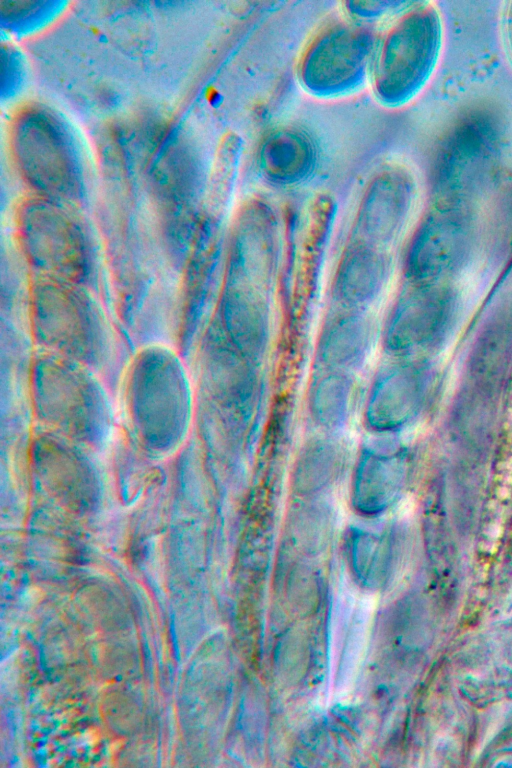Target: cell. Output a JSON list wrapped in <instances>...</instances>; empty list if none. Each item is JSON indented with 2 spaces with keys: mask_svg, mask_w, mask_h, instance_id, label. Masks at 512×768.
<instances>
[{
  "mask_svg": "<svg viewBox=\"0 0 512 768\" xmlns=\"http://www.w3.org/2000/svg\"><path fill=\"white\" fill-rule=\"evenodd\" d=\"M439 44L433 9L420 7L397 20L379 45L374 65L375 89L390 103L409 98L426 79Z\"/></svg>",
  "mask_w": 512,
  "mask_h": 768,
  "instance_id": "1",
  "label": "cell"
},
{
  "mask_svg": "<svg viewBox=\"0 0 512 768\" xmlns=\"http://www.w3.org/2000/svg\"><path fill=\"white\" fill-rule=\"evenodd\" d=\"M455 307L454 292L442 282H412L387 319L384 343L395 350L438 344L452 323Z\"/></svg>",
  "mask_w": 512,
  "mask_h": 768,
  "instance_id": "2",
  "label": "cell"
},
{
  "mask_svg": "<svg viewBox=\"0 0 512 768\" xmlns=\"http://www.w3.org/2000/svg\"><path fill=\"white\" fill-rule=\"evenodd\" d=\"M369 53L370 39L364 30L335 26L307 49L302 79L309 89L323 93L350 89L363 77Z\"/></svg>",
  "mask_w": 512,
  "mask_h": 768,
  "instance_id": "3",
  "label": "cell"
},
{
  "mask_svg": "<svg viewBox=\"0 0 512 768\" xmlns=\"http://www.w3.org/2000/svg\"><path fill=\"white\" fill-rule=\"evenodd\" d=\"M472 251V237L453 215L430 214L407 249L405 271L414 283L442 282L458 271Z\"/></svg>",
  "mask_w": 512,
  "mask_h": 768,
  "instance_id": "4",
  "label": "cell"
},
{
  "mask_svg": "<svg viewBox=\"0 0 512 768\" xmlns=\"http://www.w3.org/2000/svg\"><path fill=\"white\" fill-rule=\"evenodd\" d=\"M371 184L360 206L356 227L364 244L379 247L391 242L405 221L411 187L404 175L389 172Z\"/></svg>",
  "mask_w": 512,
  "mask_h": 768,
  "instance_id": "5",
  "label": "cell"
},
{
  "mask_svg": "<svg viewBox=\"0 0 512 768\" xmlns=\"http://www.w3.org/2000/svg\"><path fill=\"white\" fill-rule=\"evenodd\" d=\"M387 269V261L377 247L358 244L339 264L334 284L336 297L348 306L368 305L381 293Z\"/></svg>",
  "mask_w": 512,
  "mask_h": 768,
  "instance_id": "6",
  "label": "cell"
},
{
  "mask_svg": "<svg viewBox=\"0 0 512 768\" xmlns=\"http://www.w3.org/2000/svg\"><path fill=\"white\" fill-rule=\"evenodd\" d=\"M246 222L242 228V277L248 279V286L261 287L268 284L273 273L277 229L270 213L263 207L256 206L248 210Z\"/></svg>",
  "mask_w": 512,
  "mask_h": 768,
  "instance_id": "7",
  "label": "cell"
},
{
  "mask_svg": "<svg viewBox=\"0 0 512 768\" xmlns=\"http://www.w3.org/2000/svg\"><path fill=\"white\" fill-rule=\"evenodd\" d=\"M310 157V147L303 137L284 133L267 142L262 160L264 169L271 177L289 183L305 176Z\"/></svg>",
  "mask_w": 512,
  "mask_h": 768,
  "instance_id": "8",
  "label": "cell"
},
{
  "mask_svg": "<svg viewBox=\"0 0 512 768\" xmlns=\"http://www.w3.org/2000/svg\"><path fill=\"white\" fill-rule=\"evenodd\" d=\"M374 328L360 313L339 316L323 329L319 344L324 351H366L373 344Z\"/></svg>",
  "mask_w": 512,
  "mask_h": 768,
  "instance_id": "9",
  "label": "cell"
},
{
  "mask_svg": "<svg viewBox=\"0 0 512 768\" xmlns=\"http://www.w3.org/2000/svg\"><path fill=\"white\" fill-rule=\"evenodd\" d=\"M511 32H512V16H511Z\"/></svg>",
  "mask_w": 512,
  "mask_h": 768,
  "instance_id": "10",
  "label": "cell"
}]
</instances>
